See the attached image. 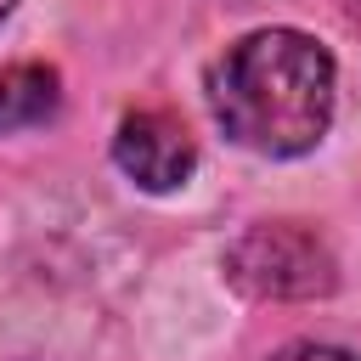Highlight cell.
<instances>
[{
    "mask_svg": "<svg viewBox=\"0 0 361 361\" xmlns=\"http://www.w3.org/2000/svg\"><path fill=\"white\" fill-rule=\"evenodd\" d=\"M62 90H56V73L39 68V62H17L0 73V130H28V124H45L56 113Z\"/></svg>",
    "mask_w": 361,
    "mask_h": 361,
    "instance_id": "cell-4",
    "label": "cell"
},
{
    "mask_svg": "<svg viewBox=\"0 0 361 361\" xmlns=\"http://www.w3.org/2000/svg\"><path fill=\"white\" fill-rule=\"evenodd\" d=\"M226 276L254 299H316L338 282L327 243L316 231H305L299 220L248 226L226 248Z\"/></svg>",
    "mask_w": 361,
    "mask_h": 361,
    "instance_id": "cell-2",
    "label": "cell"
},
{
    "mask_svg": "<svg viewBox=\"0 0 361 361\" xmlns=\"http://www.w3.org/2000/svg\"><path fill=\"white\" fill-rule=\"evenodd\" d=\"M220 130L265 158L310 152L333 124V56L299 28H259L209 68Z\"/></svg>",
    "mask_w": 361,
    "mask_h": 361,
    "instance_id": "cell-1",
    "label": "cell"
},
{
    "mask_svg": "<svg viewBox=\"0 0 361 361\" xmlns=\"http://www.w3.org/2000/svg\"><path fill=\"white\" fill-rule=\"evenodd\" d=\"M113 158H118V169H124L135 186H147V192H175V186H186V175H192V164H197V141H192V130H186L175 113L141 107V113H124V118H118Z\"/></svg>",
    "mask_w": 361,
    "mask_h": 361,
    "instance_id": "cell-3",
    "label": "cell"
},
{
    "mask_svg": "<svg viewBox=\"0 0 361 361\" xmlns=\"http://www.w3.org/2000/svg\"><path fill=\"white\" fill-rule=\"evenodd\" d=\"M271 361H355L350 350H333V344H288V350H276Z\"/></svg>",
    "mask_w": 361,
    "mask_h": 361,
    "instance_id": "cell-5",
    "label": "cell"
},
{
    "mask_svg": "<svg viewBox=\"0 0 361 361\" xmlns=\"http://www.w3.org/2000/svg\"><path fill=\"white\" fill-rule=\"evenodd\" d=\"M11 6H17V0H0V17H6V11H11Z\"/></svg>",
    "mask_w": 361,
    "mask_h": 361,
    "instance_id": "cell-6",
    "label": "cell"
}]
</instances>
